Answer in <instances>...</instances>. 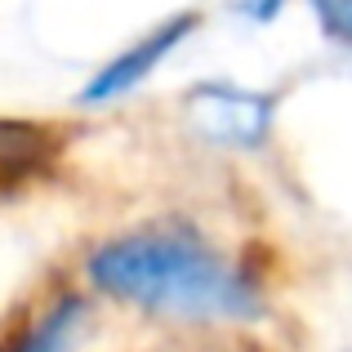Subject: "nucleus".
I'll return each instance as SVG.
<instances>
[{
	"label": "nucleus",
	"instance_id": "1",
	"mask_svg": "<svg viewBox=\"0 0 352 352\" xmlns=\"http://www.w3.org/2000/svg\"><path fill=\"white\" fill-rule=\"evenodd\" d=\"M89 281L174 321H241L258 312V285L188 228H147L89 254Z\"/></svg>",
	"mask_w": 352,
	"mask_h": 352
},
{
	"label": "nucleus",
	"instance_id": "2",
	"mask_svg": "<svg viewBox=\"0 0 352 352\" xmlns=\"http://www.w3.org/2000/svg\"><path fill=\"white\" fill-rule=\"evenodd\" d=\"M192 134L214 147H258L272 129V94L232 80H206L183 103Z\"/></svg>",
	"mask_w": 352,
	"mask_h": 352
},
{
	"label": "nucleus",
	"instance_id": "3",
	"mask_svg": "<svg viewBox=\"0 0 352 352\" xmlns=\"http://www.w3.org/2000/svg\"><path fill=\"white\" fill-rule=\"evenodd\" d=\"M192 27H197V14H174L165 18L161 27H152V32H143L129 50H120L116 58H107L103 67L94 72V80L85 85V103L103 107V103H116V98H125L134 85H143L147 76H152L156 67H161L165 58H170L174 50H179L183 41L192 36Z\"/></svg>",
	"mask_w": 352,
	"mask_h": 352
},
{
	"label": "nucleus",
	"instance_id": "4",
	"mask_svg": "<svg viewBox=\"0 0 352 352\" xmlns=\"http://www.w3.org/2000/svg\"><path fill=\"white\" fill-rule=\"evenodd\" d=\"M80 330V299L76 294H63L54 299L23 335L9 344V352H67L72 339Z\"/></svg>",
	"mask_w": 352,
	"mask_h": 352
},
{
	"label": "nucleus",
	"instance_id": "5",
	"mask_svg": "<svg viewBox=\"0 0 352 352\" xmlns=\"http://www.w3.org/2000/svg\"><path fill=\"white\" fill-rule=\"evenodd\" d=\"M312 14L321 18V32L352 45V0H312Z\"/></svg>",
	"mask_w": 352,
	"mask_h": 352
},
{
	"label": "nucleus",
	"instance_id": "6",
	"mask_svg": "<svg viewBox=\"0 0 352 352\" xmlns=\"http://www.w3.org/2000/svg\"><path fill=\"white\" fill-rule=\"evenodd\" d=\"M232 5H236V14L254 18V23H272V18L281 14L285 0H232Z\"/></svg>",
	"mask_w": 352,
	"mask_h": 352
},
{
	"label": "nucleus",
	"instance_id": "7",
	"mask_svg": "<svg viewBox=\"0 0 352 352\" xmlns=\"http://www.w3.org/2000/svg\"><path fill=\"white\" fill-rule=\"evenodd\" d=\"M165 352H241V348H165Z\"/></svg>",
	"mask_w": 352,
	"mask_h": 352
}]
</instances>
